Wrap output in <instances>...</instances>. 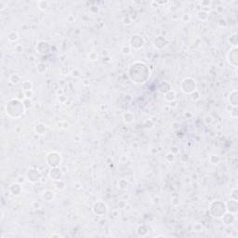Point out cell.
Listing matches in <instances>:
<instances>
[{
	"instance_id": "obj_7",
	"label": "cell",
	"mask_w": 238,
	"mask_h": 238,
	"mask_svg": "<svg viewBox=\"0 0 238 238\" xmlns=\"http://www.w3.org/2000/svg\"><path fill=\"white\" fill-rule=\"evenodd\" d=\"M41 178V175L39 173V171L36 170V169H31L28 170L27 172V180H29L30 182L32 183H34L38 182L39 180Z\"/></svg>"
},
{
	"instance_id": "obj_23",
	"label": "cell",
	"mask_w": 238,
	"mask_h": 238,
	"mask_svg": "<svg viewBox=\"0 0 238 238\" xmlns=\"http://www.w3.org/2000/svg\"><path fill=\"white\" fill-rule=\"evenodd\" d=\"M131 21H132L129 18V17H125V18L123 19V23H124V24H127V25H129V24L131 23Z\"/></svg>"
},
{
	"instance_id": "obj_25",
	"label": "cell",
	"mask_w": 238,
	"mask_h": 238,
	"mask_svg": "<svg viewBox=\"0 0 238 238\" xmlns=\"http://www.w3.org/2000/svg\"><path fill=\"white\" fill-rule=\"evenodd\" d=\"M7 8V4L3 1H0V10H4Z\"/></svg>"
},
{
	"instance_id": "obj_6",
	"label": "cell",
	"mask_w": 238,
	"mask_h": 238,
	"mask_svg": "<svg viewBox=\"0 0 238 238\" xmlns=\"http://www.w3.org/2000/svg\"><path fill=\"white\" fill-rule=\"evenodd\" d=\"M93 212L97 215L101 216L107 212V206L103 202L99 201L97 202L93 206Z\"/></svg>"
},
{
	"instance_id": "obj_15",
	"label": "cell",
	"mask_w": 238,
	"mask_h": 238,
	"mask_svg": "<svg viewBox=\"0 0 238 238\" xmlns=\"http://www.w3.org/2000/svg\"><path fill=\"white\" fill-rule=\"evenodd\" d=\"M8 38L10 42H15L19 39V34L17 32H15V31H11V32L8 33Z\"/></svg>"
},
{
	"instance_id": "obj_1",
	"label": "cell",
	"mask_w": 238,
	"mask_h": 238,
	"mask_svg": "<svg viewBox=\"0 0 238 238\" xmlns=\"http://www.w3.org/2000/svg\"><path fill=\"white\" fill-rule=\"evenodd\" d=\"M24 104L21 100L18 99H12L7 101L6 103V113L8 116L12 118H19L25 112Z\"/></svg>"
},
{
	"instance_id": "obj_21",
	"label": "cell",
	"mask_w": 238,
	"mask_h": 238,
	"mask_svg": "<svg viewBox=\"0 0 238 238\" xmlns=\"http://www.w3.org/2000/svg\"><path fill=\"white\" fill-rule=\"evenodd\" d=\"M48 3L47 1H38L37 2V7L40 10H45L47 8Z\"/></svg>"
},
{
	"instance_id": "obj_20",
	"label": "cell",
	"mask_w": 238,
	"mask_h": 238,
	"mask_svg": "<svg viewBox=\"0 0 238 238\" xmlns=\"http://www.w3.org/2000/svg\"><path fill=\"white\" fill-rule=\"evenodd\" d=\"M32 83H31V81H25L23 83V89L24 91H27V90H32Z\"/></svg>"
},
{
	"instance_id": "obj_10",
	"label": "cell",
	"mask_w": 238,
	"mask_h": 238,
	"mask_svg": "<svg viewBox=\"0 0 238 238\" xmlns=\"http://www.w3.org/2000/svg\"><path fill=\"white\" fill-rule=\"evenodd\" d=\"M10 193H12V195H18L19 193L21 192V184L20 183H12L11 184V186L10 187Z\"/></svg>"
},
{
	"instance_id": "obj_12",
	"label": "cell",
	"mask_w": 238,
	"mask_h": 238,
	"mask_svg": "<svg viewBox=\"0 0 238 238\" xmlns=\"http://www.w3.org/2000/svg\"><path fill=\"white\" fill-rule=\"evenodd\" d=\"M176 97H177V95H176V92L174 90H169L165 94L166 100L169 101V102H172V101H174L176 100Z\"/></svg>"
},
{
	"instance_id": "obj_4",
	"label": "cell",
	"mask_w": 238,
	"mask_h": 238,
	"mask_svg": "<svg viewBox=\"0 0 238 238\" xmlns=\"http://www.w3.org/2000/svg\"><path fill=\"white\" fill-rule=\"evenodd\" d=\"M130 43V47L131 48H134V50H140L144 46V39L139 36V34H136V36H133L129 40Z\"/></svg>"
},
{
	"instance_id": "obj_3",
	"label": "cell",
	"mask_w": 238,
	"mask_h": 238,
	"mask_svg": "<svg viewBox=\"0 0 238 238\" xmlns=\"http://www.w3.org/2000/svg\"><path fill=\"white\" fill-rule=\"evenodd\" d=\"M47 163L51 167H58L61 163V156L57 152H50L47 155Z\"/></svg>"
},
{
	"instance_id": "obj_27",
	"label": "cell",
	"mask_w": 238,
	"mask_h": 238,
	"mask_svg": "<svg viewBox=\"0 0 238 238\" xmlns=\"http://www.w3.org/2000/svg\"><path fill=\"white\" fill-rule=\"evenodd\" d=\"M51 236H61L60 235H51Z\"/></svg>"
},
{
	"instance_id": "obj_18",
	"label": "cell",
	"mask_w": 238,
	"mask_h": 238,
	"mask_svg": "<svg viewBox=\"0 0 238 238\" xmlns=\"http://www.w3.org/2000/svg\"><path fill=\"white\" fill-rule=\"evenodd\" d=\"M127 185H129V182H127V180H125V179H122L118 182V187L122 189V190H126L127 188Z\"/></svg>"
},
{
	"instance_id": "obj_11",
	"label": "cell",
	"mask_w": 238,
	"mask_h": 238,
	"mask_svg": "<svg viewBox=\"0 0 238 238\" xmlns=\"http://www.w3.org/2000/svg\"><path fill=\"white\" fill-rule=\"evenodd\" d=\"M229 98H232V100H229V103H230L231 106L236 107L237 106V91L235 90L232 91V93H230Z\"/></svg>"
},
{
	"instance_id": "obj_19",
	"label": "cell",
	"mask_w": 238,
	"mask_h": 238,
	"mask_svg": "<svg viewBox=\"0 0 238 238\" xmlns=\"http://www.w3.org/2000/svg\"><path fill=\"white\" fill-rule=\"evenodd\" d=\"M131 47L130 46H124L121 48V53L124 55H129L131 53Z\"/></svg>"
},
{
	"instance_id": "obj_14",
	"label": "cell",
	"mask_w": 238,
	"mask_h": 238,
	"mask_svg": "<svg viewBox=\"0 0 238 238\" xmlns=\"http://www.w3.org/2000/svg\"><path fill=\"white\" fill-rule=\"evenodd\" d=\"M123 118H124V121L127 124H129V123H132L134 121L135 119V116L134 114L130 113V112H127L126 113H124V116H123Z\"/></svg>"
},
{
	"instance_id": "obj_2",
	"label": "cell",
	"mask_w": 238,
	"mask_h": 238,
	"mask_svg": "<svg viewBox=\"0 0 238 238\" xmlns=\"http://www.w3.org/2000/svg\"><path fill=\"white\" fill-rule=\"evenodd\" d=\"M182 90L186 94H192L196 90V83L195 79L191 77H186L182 80Z\"/></svg>"
},
{
	"instance_id": "obj_9",
	"label": "cell",
	"mask_w": 238,
	"mask_h": 238,
	"mask_svg": "<svg viewBox=\"0 0 238 238\" xmlns=\"http://www.w3.org/2000/svg\"><path fill=\"white\" fill-rule=\"evenodd\" d=\"M166 44H167V41L163 36H158L157 38H155V46L157 48H159V50H161V48H163V47H165L166 46Z\"/></svg>"
},
{
	"instance_id": "obj_5",
	"label": "cell",
	"mask_w": 238,
	"mask_h": 238,
	"mask_svg": "<svg viewBox=\"0 0 238 238\" xmlns=\"http://www.w3.org/2000/svg\"><path fill=\"white\" fill-rule=\"evenodd\" d=\"M227 59H228L229 64L232 65L233 67H236L237 66V48H236V47H232V50L229 51Z\"/></svg>"
},
{
	"instance_id": "obj_13",
	"label": "cell",
	"mask_w": 238,
	"mask_h": 238,
	"mask_svg": "<svg viewBox=\"0 0 238 238\" xmlns=\"http://www.w3.org/2000/svg\"><path fill=\"white\" fill-rule=\"evenodd\" d=\"M54 193L52 192V191H50V190H47V191H45L44 192V195H43V198H44V200L47 201V202H51L52 200L54 199Z\"/></svg>"
},
{
	"instance_id": "obj_16",
	"label": "cell",
	"mask_w": 238,
	"mask_h": 238,
	"mask_svg": "<svg viewBox=\"0 0 238 238\" xmlns=\"http://www.w3.org/2000/svg\"><path fill=\"white\" fill-rule=\"evenodd\" d=\"M21 79V77L19 76L18 74H13L10 76V82L12 83V84H14V85H17L18 83H20Z\"/></svg>"
},
{
	"instance_id": "obj_8",
	"label": "cell",
	"mask_w": 238,
	"mask_h": 238,
	"mask_svg": "<svg viewBox=\"0 0 238 238\" xmlns=\"http://www.w3.org/2000/svg\"><path fill=\"white\" fill-rule=\"evenodd\" d=\"M61 176H63V173H61V170L59 167H51V170L50 172V177L52 180L60 182L61 180Z\"/></svg>"
},
{
	"instance_id": "obj_24",
	"label": "cell",
	"mask_w": 238,
	"mask_h": 238,
	"mask_svg": "<svg viewBox=\"0 0 238 238\" xmlns=\"http://www.w3.org/2000/svg\"><path fill=\"white\" fill-rule=\"evenodd\" d=\"M40 68H46V65L44 64V63H38V65H37V71H38V72L40 71ZM43 72H45V71H44V70H43V71H41V74H42Z\"/></svg>"
},
{
	"instance_id": "obj_26",
	"label": "cell",
	"mask_w": 238,
	"mask_h": 238,
	"mask_svg": "<svg viewBox=\"0 0 238 238\" xmlns=\"http://www.w3.org/2000/svg\"><path fill=\"white\" fill-rule=\"evenodd\" d=\"M73 76H76V77H78V76H80V72L78 71L77 69H76V70H74L73 71Z\"/></svg>"
},
{
	"instance_id": "obj_17",
	"label": "cell",
	"mask_w": 238,
	"mask_h": 238,
	"mask_svg": "<svg viewBox=\"0 0 238 238\" xmlns=\"http://www.w3.org/2000/svg\"><path fill=\"white\" fill-rule=\"evenodd\" d=\"M46 129H47V127L46 126H44L43 124H39L38 126L36 127V129H34V130H36V132L37 134L39 135H44L46 133Z\"/></svg>"
},
{
	"instance_id": "obj_22",
	"label": "cell",
	"mask_w": 238,
	"mask_h": 238,
	"mask_svg": "<svg viewBox=\"0 0 238 238\" xmlns=\"http://www.w3.org/2000/svg\"><path fill=\"white\" fill-rule=\"evenodd\" d=\"M89 59L90 61H96L97 59H98V54L95 53V52H90V53L89 54Z\"/></svg>"
}]
</instances>
